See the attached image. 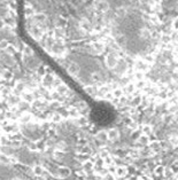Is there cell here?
<instances>
[{"label": "cell", "instance_id": "2", "mask_svg": "<svg viewBox=\"0 0 178 180\" xmlns=\"http://www.w3.org/2000/svg\"><path fill=\"white\" fill-rule=\"evenodd\" d=\"M23 54L27 55V56H31V55L34 54V52H32V50H31L28 45H24V47H23Z\"/></svg>", "mask_w": 178, "mask_h": 180}, {"label": "cell", "instance_id": "4", "mask_svg": "<svg viewBox=\"0 0 178 180\" xmlns=\"http://www.w3.org/2000/svg\"><path fill=\"white\" fill-rule=\"evenodd\" d=\"M8 46H9V43L7 40H1V42H0V50H7Z\"/></svg>", "mask_w": 178, "mask_h": 180}, {"label": "cell", "instance_id": "8", "mask_svg": "<svg viewBox=\"0 0 178 180\" xmlns=\"http://www.w3.org/2000/svg\"><path fill=\"white\" fill-rule=\"evenodd\" d=\"M5 26H6V22H5L4 20L0 18V30H2V29L5 28Z\"/></svg>", "mask_w": 178, "mask_h": 180}, {"label": "cell", "instance_id": "6", "mask_svg": "<svg viewBox=\"0 0 178 180\" xmlns=\"http://www.w3.org/2000/svg\"><path fill=\"white\" fill-rule=\"evenodd\" d=\"M2 75H4V77L7 78V79H9V78H12V72L9 71V70H4V72H2Z\"/></svg>", "mask_w": 178, "mask_h": 180}, {"label": "cell", "instance_id": "7", "mask_svg": "<svg viewBox=\"0 0 178 180\" xmlns=\"http://www.w3.org/2000/svg\"><path fill=\"white\" fill-rule=\"evenodd\" d=\"M6 51L8 52V54H14V52H15V50H14V48H13V47H12V46L9 45L8 47H7V50H6Z\"/></svg>", "mask_w": 178, "mask_h": 180}, {"label": "cell", "instance_id": "3", "mask_svg": "<svg viewBox=\"0 0 178 180\" xmlns=\"http://www.w3.org/2000/svg\"><path fill=\"white\" fill-rule=\"evenodd\" d=\"M26 15H27L28 17H32L34 15H35V13H34V9H32V7H30V6H28V7H26Z\"/></svg>", "mask_w": 178, "mask_h": 180}, {"label": "cell", "instance_id": "5", "mask_svg": "<svg viewBox=\"0 0 178 180\" xmlns=\"http://www.w3.org/2000/svg\"><path fill=\"white\" fill-rule=\"evenodd\" d=\"M23 99L26 102H32V95L29 94V93H24L23 94Z\"/></svg>", "mask_w": 178, "mask_h": 180}, {"label": "cell", "instance_id": "1", "mask_svg": "<svg viewBox=\"0 0 178 180\" xmlns=\"http://www.w3.org/2000/svg\"><path fill=\"white\" fill-rule=\"evenodd\" d=\"M32 18H34V21L37 22V23H43V22L46 21V15H45V14H42V13H38V14H35V15L32 16Z\"/></svg>", "mask_w": 178, "mask_h": 180}]
</instances>
